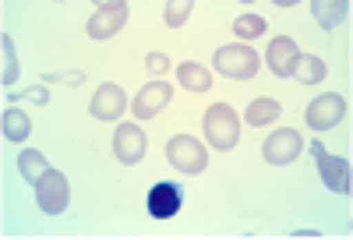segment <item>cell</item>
Masks as SVG:
<instances>
[{
    "mask_svg": "<svg viewBox=\"0 0 353 240\" xmlns=\"http://www.w3.org/2000/svg\"><path fill=\"white\" fill-rule=\"evenodd\" d=\"M201 128H205V141L212 148H219V152H230V148L241 141V117L226 103H216V106L205 110Z\"/></svg>",
    "mask_w": 353,
    "mask_h": 240,
    "instance_id": "1",
    "label": "cell"
},
{
    "mask_svg": "<svg viewBox=\"0 0 353 240\" xmlns=\"http://www.w3.org/2000/svg\"><path fill=\"white\" fill-rule=\"evenodd\" d=\"M307 148H311V156H314L318 177L325 180V188L336 191V194H350V188H353V180H350V173H353V170H350V159L329 156V148L321 145V141H311Z\"/></svg>",
    "mask_w": 353,
    "mask_h": 240,
    "instance_id": "3",
    "label": "cell"
},
{
    "mask_svg": "<svg viewBox=\"0 0 353 240\" xmlns=\"http://www.w3.org/2000/svg\"><path fill=\"white\" fill-rule=\"evenodd\" d=\"M85 81V74L81 71H68V74H46V85H71V88H78Z\"/></svg>",
    "mask_w": 353,
    "mask_h": 240,
    "instance_id": "24",
    "label": "cell"
},
{
    "mask_svg": "<svg viewBox=\"0 0 353 240\" xmlns=\"http://www.w3.org/2000/svg\"><path fill=\"white\" fill-rule=\"evenodd\" d=\"M170 99H173V88L166 81H149L138 92V99H134V117L138 120H152Z\"/></svg>",
    "mask_w": 353,
    "mask_h": 240,
    "instance_id": "12",
    "label": "cell"
},
{
    "mask_svg": "<svg viewBox=\"0 0 353 240\" xmlns=\"http://www.w3.org/2000/svg\"><path fill=\"white\" fill-rule=\"evenodd\" d=\"M181 212V188L170 184V180H163V184H156L149 191V216L156 219H170Z\"/></svg>",
    "mask_w": 353,
    "mask_h": 240,
    "instance_id": "13",
    "label": "cell"
},
{
    "mask_svg": "<svg viewBox=\"0 0 353 240\" xmlns=\"http://www.w3.org/2000/svg\"><path fill=\"white\" fill-rule=\"evenodd\" d=\"M124 106H128L124 88L113 85V81H106V85H99V92L92 96V106H88V110H92L96 120H121Z\"/></svg>",
    "mask_w": 353,
    "mask_h": 240,
    "instance_id": "11",
    "label": "cell"
},
{
    "mask_svg": "<svg viewBox=\"0 0 353 240\" xmlns=\"http://www.w3.org/2000/svg\"><path fill=\"white\" fill-rule=\"evenodd\" d=\"M233 32H237L241 39H258V36H265V18H258V14H241L237 21H233Z\"/></svg>",
    "mask_w": 353,
    "mask_h": 240,
    "instance_id": "20",
    "label": "cell"
},
{
    "mask_svg": "<svg viewBox=\"0 0 353 240\" xmlns=\"http://www.w3.org/2000/svg\"><path fill=\"white\" fill-rule=\"evenodd\" d=\"M301 148H304L301 131L283 128V131H272L269 138H265L261 152H265V163H272V166H286V163H293V159L301 156Z\"/></svg>",
    "mask_w": 353,
    "mask_h": 240,
    "instance_id": "6",
    "label": "cell"
},
{
    "mask_svg": "<svg viewBox=\"0 0 353 240\" xmlns=\"http://www.w3.org/2000/svg\"><path fill=\"white\" fill-rule=\"evenodd\" d=\"M212 64H216L219 74H226L233 81H248V78L258 74L261 60H258V53L251 46H219L216 57H212Z\"/></svg>",
    "mask_w": 353,
    "mask_h": 240,
    "instance_id": "2",
    "label": "cell"
},
{
    "mask_svg": "<svg viewBox=\"0 0 353 240\" xmlns=\"http://www.w3.org/2000/svg\"><path fill=\"white\" fill-rule=\"evenodd\" d=\"M145 68H149L152 74H166L170 60H166V53H149V57H145Z\"/></svg>",
    "mask_w": 353,
    "mask_h": 240,
    "instance_id": "25",
    "label": "cell"
},
{
    "mask_svg": "<svg viewBox=\"0 0 353 240\" xmlns=\"http://www.w3.org/2000/svg\"><path fill=\"white\" fill-rule=\"evenodd\" d=\"M113 156L121 159L124 166L141 163V156H145V131L138 124H121L117 134H113Z\"/></svg>",
    "mask_w": 353,
    "mask_h": 240,
    "instance_id": "9",
    "label": "cell"
},
{
    "mask_svg": "<svg viewBox=\"0 0 353 240\" xmlns=\"http://www.w3.org/2000/svg\"><path fill=\"white\" fill-rule=\"evenodd\" d=\"M311 11H314V18H318L321 28H336V25L346 18L350 4H346V0H314Z\"/></svg>",
    "mask_w": 353,
    "mask_h": 240,
    "instance_id": "16",
    "label": "cell"
},
{
    "mask_svg": "<svg viewBox=\"0 0 353 240\" xmlns=\"http://www.w3.org/2000/svg\"><path fill=\"white\" fill-rule=\"evenodd\" d=\"M176 81H181L188 92H209L212 88V74L205 71V64H194V60L176 68Z\"/></svg>",
    "mask_w": 353,
    "mask_h": 240,
    "instance_id": "14",
    "label": "cell"
},
{
    "mask_svg": "<svg viewBox=\"0 0 353 240\" xmlns=\"http://www.w3.org/2000/svg\"><path fill=\"white\" fill-rule=\"evenodd\" d=\"M18 170H21V177L28 180V184H39V180L50 173V163H46V156L43 152H36V148H25V152L18 156Z\"/></svg>",
    "mask_w": 353,
    "mask_h": 240,
    "instance_id": "15",
    "label": "cell"
},
{
    "mask_svg": "<svg viewBox=\"0 0 353 240\" xmlns=\"http://www.w3.org/2000/svg\"><path fill=\"white\" fill-rule=\"evenodd\" d=\"M244 120L251 128H265V124H272V120H279V103L276 99H254L244 113Z\"/></svg>",
    "mask_w": 353,
    "mask_h": 240,
    "instance_id": "18",
    "label": "cell"
},
{
    "mask_svg": "<svg viewBox=\"0 0 353 240\" xmlns=\"http://www.w3.org/2000/svg\"><path fill=\"white\" fill-rule=\"evenodd\" d=\"M11 99H28V103H36V106H46L50 103V92L43 85H32V88H25V92H8Z\"/></svg>",
    "mask_w": 353,
    "mask_h": 240,
    "instance_id": "23",
    "label": "cell"
},
{
    "mask_svg": "<svg viewBox=\"0 0 353 240\" xmlns=\"http://www.w3.org/2000/svg\"><path fill=\"white\" fill-rule=\"evenodd\" d=\"M191 0H170L166 4V11H163V18H166V25L170 28H181L184 21H188V14H191Z\"/></svg>",
    "mask_w": 353,
    "mask_h": 240,
    "instance_id": "21",
    "label": "cell"
},
{
    "mask_svg": "<svg viewBox=\"0 0 353 240\" xmlns=\"http://www.w3.org/2000/svg\"><path fill=\"white\" fill-rule=\"evenodd\" d=\"M297 57H301V46L293 43L290 36H279V39L269 43V50H265V64L272 68V74L290 78L293 74V64H297Z\"/></svg>",
    "mask_w": 353,
    "mask_h": 240,
    "instance_id": "10",
    "label": "cell"
},
{
    "mask_svg": "<svg viewBox=\"0 0 353 240\" xmlns=\"http://www.w3.org/2000/svg\"><path fill=\"white\" fill-rule=\"evenodd\" d=\"M166 159H170V166H176L181 173H201L205 166H209V152H205V145L198 138H191V134L170 138Z\"/></svg>",
    "mask_w": 353,
    "mask_h": 240,
    "instance_id": "4",
    "label": "cell"
},
{
    "mask_svg": "<svg viewBox=\"0 0 353 240\" xmlns=\"http://www.w3.org/2000/svg\"><path fill=\"white\" fill-rule=\"evenodd\" d=\"M325 74H329V68H325V60H321V57H307V53H301V57H297V64H293V78L304 81V85H318Z\"/></svg>",
    "mask_w": 353,
    "mask_h": 240,
    "instance_id": "17",
    "label": "cell"
},
{
    "mask_svg": "<svg viewBox=\"0 0 353 240\" xmlns=\"http://www.w3.org/2000/svg\"><path fill=\"white\" fill-rule=\"evenodd\" d=\"M0 120H4V138L8 141H25L28 131H32V124H28V117L21 110H4Z\"/></svg>",
    "mask_w": 353,
    "mask_h": 240,
    "instance_id": "19",
    "label": "cell"
},
{
    "mask_svg": "<svg viewBox=\"0 0 353 240\" xmlns=\"http://www.w3.org/2000/svg\"><path fill=\"white\" fill-rule=\"evenodd\" d=\"M128 14H131V8L124 4V0H113V4H99V11L88 18V36H92V39H110V36H117V32L124 28Z\"/></svg>",
    "mask_w": 353,
    "mask_h": 240,
    "instance_id": "7",
    "label": "cell"
},
{
    "mask_svg": "<svg viewBox=\"0 0 353 240\" xmlns=\"http://www.w3.org/2000/svg\"><path fill=\"white\" fill-rule=\"evenodd\" d=\"M36 198H39V208L46 216H61L64 208L71 205V188H68V177L50 170L39 184H36Z\"/></svg>",
    "mask_w": 353,
    "mask_h": 240,
    "instance_id": "5",
    "label": "cell"
},
{
    "mask_svg": "<svg viewBox=\"0 0 353 240\" xmlns=\"http://www.w3.org/2000/svg\"><path fill=\"white\" fill-rule=\"evenodd\" d=\"M0 46H4V88L18 81V57H14V43L11 36H0Z\"/></svg>",
    "mask_w": 353,
    "mask_h": 240,
    "instance_id": "22",
    "label": "cell"
},
{
    "mask_svg": "<svg viewBox=\"0 0 353 240\" xmlns=\"http://www.w3.org/2000/svg\"><path fill=\"white\" fill-rule=\"evenodd\" d=\"M343 113H346L343 96H339V92H325V96H318V99L307 106L304 120H307V128H314V131H329V128H336L339 120H343Z\"/></svg>",
    "mask_w": 353,
    "mask_h": 240,
    "instance_id": "8",
    "label": "cell"
}]
</instances>
